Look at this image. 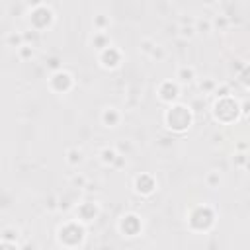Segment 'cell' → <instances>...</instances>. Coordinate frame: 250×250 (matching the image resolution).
<instances>
[{"instance_id":"1","label":"cell","mask_w":250,"mask_h":250,"mask_svg":"<svg viewBox=\"0 0 250 250\" xmlns=\"http://www.w3.org/2000/svg\"><path fill=\"white\" fill-rule=\"evenodd\" d=\"M166 123L174 131H186L191 123V113L186 105H174L166 113Z\"/></svg>"},{"instance_id":"2","label":"cell","mask_w":250,"mask_h":250,"mask_svg":"<svg viewBox=\"0 0 250 250\" xmlns=\"http://www.w3.org/2000/svg\"><path fill=\"white\" fill-rule=\"evenodd\" d=\"M213 113H215V117L219 121L229 123V121L236 119V115H238V104L232 98H229V96H221L217 100L215 107H213Z\"/></svg>"},{"instance_id":"3","label":"cell","mask_w":250,"mask_h":250,"mask_svg":"<svg viewBox=\"0 0 250 250\" xmlns=\"http://www.w3.org/2000/svg\"><path fill=\"white\" fill-rule=\"evenodd\" d=\"M215 221V215L209 207H197L193 209V213L189 215V225L195 230H207Z\"/></svg>"},{"instance_id":"4","label":"cell","mask_w":250,"mask_h":250,"mask_svg":"<svg viewBox=\"0 0 250 250\" xmlns=\"http://www.w3.org/2000/svg\"><path fill=\"white\" fill-rule=\"evenodd\" d=\"M59 238H61V242H62L64 246H76V244H80L82 238H84V229L78 227L76 223H68V225H64V227L61 229Z\"/></svg>"},{"instance_id":"5","label":"cell","mask_w":250,"mask_h":250,"mask_svg":"<svg viewBox=\"0 0 250 250\" xmlns=\"http://www.w3.org/2000/svg\"><path fill=\"white\" fill-rule=\"evenodd\" d=\"M51 21H53V12L47 6H37L31 12V23L35 29H45L47 25H51Z\"/></svg>"},{"instance_id":"6","label":"cell","mask_w":250,"mask_h":250,"mask_svg":"<svg viewBox=\"0 0 250 250\" xmlns=\"http://www.w3.org/2000/svg\"><path fill=\"white\" fill-rule=\"evenodd\" d=\"M100 61H102L104 66H107V68H115V66L121 62V53H119L115 47H109V45H107V47H104Z\"/></svg>"},{"instance_id":"7","label":"cell","mask_w":250,"mask_h":250,"mask_svg":"<svg viewBox=\"0 0 250 250\" xmlns=\"http://www.w3.org/2000/svg\"><path fill=\"white\" fill-rule=\"evenodd\" d=\"M51 86L57 92H66L72 86V78H70L68 72H55L53 78H51Z\"/></svg>"},{"instance_id":"8","label":"cell","mask_w":250,"mask_h":250,"mask_svg":"<svg viewBox=\"0 0 250 250\" xmlns=\"http://www.w3.org/2000/svg\"><path fill=\"white\" fill-rule=\"evenodd\" d=\"M135 188H137V191H139V193H143V195H148V193H152V191H154V188H156V182L152 180V176H148V174H143V176H139V178L135 180Z\"/></svg>"},{"instance_id":"9","label":"cell","mask_w":250,"mask_h":250,"mask_svg":"<svg viewBox=\"0 0 250 250\" xmlns=\"http://www.w3.org/2000/svg\"><path fill=\"white\" fill-rule=\"evenodd\" d=\"M121 230L129 236H135L139 230H141V221L137 215H125L123 221H121Z\"/></svg>"},{"instance_id":"10","label":"cell","mask_w":250,"mask_h":250,"mask_svg":"<svg viewBox=\"0 0 250 250\" xmlns=\"http://www.w3.org/2000/svg\"><path fill=\"white\" fill-rule=\"evenodd\" d=\"M160 98H162L164 102H174V100L178 98V86L172 84V82H164V84L160 86Z\"/></svg>"},{"instance_id":"11","label":"cell","mask_w":250,"mask_h":250,"mask_svg":"<svg viewBox=\"0 0 250 250\" xmlns=\"http://www.w3.org/2000/svg\"><path fill=\"white\" fill-rule=\"evenodd\" d=\"M96 213H98V209H96L94 203H82L78 207V215H80L82 221H92L96 217Z\"/></svg>"},{"instance_id":"12","label":"cell","mask_w":250,"mask_h":250,"mask_svg":"<svg viewBox=\"0 0 250 250\" xmlns=\"http://www.w3.org/2000/svg\"><path fill=\"white\" fill-rule=\"evenodd\" d=\"M117 119H119V115H117L115 109H105V111H104V123H105V125H115Z\"/></svg>"},{"instance_id":"13","label":"cell","mask_w":250,"mask_h":250,"mask_svg":"<svg viewBox=\"0 0 250 250\" xmlns=\"http://www.w3.org/2000/svg\"><path fill=\"white\" fill-rule=\"evenodd\" d=\"M180 78H182L184 82H186V80H191V78H193V68H186V66H184V68L180 70Z\"/></svg>"},{"instance_id":"14","label":"cell","mask_w":250,"mask_h":250,"mask_svg":"<svg viewBox=\"0 0 250 250\" xmlns=\"http://www.w3.org/2000/svg\"><path fill=\"white\" fill-rule=\"evenodd\" d=\"M68 154H70V162H72V164H74V162H80V158H82V152H80V150H70Z\"/></svg>"},{"instance_id":"15","label":"cell","mask_w":250,"mask_h":250,"mask_svg":"<svg viewBox=\"0 0 250 250\" xmlns=\"http://www.w3.org/2000/svg\"><path fill=\"white\" fill-rule=\"evenodd\" d=\"M94 43H96V45H98L100 49H104V47H107V45H105L107 41H105V37H104V35H98V37L94 39Z\"/></svg>"},{"instance_id":"16","label":"cell","mask_w":250,"mask_h":250,"mask_svg":"<svg viewBox=\"0 0 250 250\" xmlns=\"http://www.w3.org/2000/svg\"><path fill=\"white\" fill-rule=\"evenodd\" d=\"M102 154H104V160H105V162H111V160L115 158V152H113V150H104Z\"/></svg>"}]
</instances>
